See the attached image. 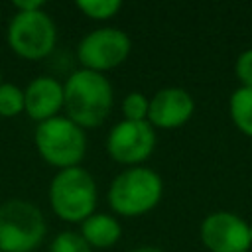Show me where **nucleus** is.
<instances>
[{
  "mask_svg": "<svg viewBox=\"0 0 252 252\" xmlns=\"http://www.w3.org/2000/svg\"><path fill=\"white\" fill-rule=\"evenodd\" d=\"M0 252H2V250H0Z\"/></svg>",
  "mask_w": 252,
  "mask_h": 252,
  "instance_id": "obj_23",
  "label": "nucleus"
},
{
  "mask_svg": "<svg viewBox=\"0 0 252 252\" xmlns=\"http://www.w3.org/2000/svg\"><path fill=\"white\" fill-rule=\"evenodd\" d=\"M79 232L89 242L91 248H110L120 240L122 224L114 215L93 213L81 222Z\"/></svg>",
  "mask_w": 252,
  "mask_h": 252,
  "instance_id": "obj_12",
  "label": "nucleus"
},
{
  "mask_svg": "<svg viewBox=\"0 0 252 252\" xmlns=\"http://www.w3.org/2000/svg\"><path fill=\"white\" fill-rule=\"evenodd\" d=\"M248 228H250V240H252V222H248Z\"/></svg>",
  "mask_w": 252,
  "mask_h": 252,
  "instance_id": "obj_21",
  "label": "nucleus"
},
{
  "mask_svg": "<svg viewBox=\"0 0 252 252\" xmlns=\"http://www.w3.org/2000/svg\"><path fill=\"white\" fill-rule=\"evenodd\" d=\"M63 110V83L51 75L33 77L24 89V112L35 120L43 122L61 114Z\"/></svg>",
  "mask_w": 252,
  "mask_h": 252,
  "instance_id": "obj_11",
  "label": "nucleus"
},
{
  "mask_svg": "<svg viewBox=\"0 0 252 252\" xmlns=\"http://www.w3.org/2000/svg\"><path fill=\"white\" fill-rule=\"evenodd\" d=\"M148 108H150V98L140 91L128 93L122 100L124 120H148Z\"/></svg>",
  "mask_w": 252,
  "mask_h": 252,
  "instance_id": "obj_17",
  "label": "nucleus"
},
{
  "mask_svg": "<svg viewBox=\"0 0 252 252\" xmlns=\"http://www.w3.org/2000/svg\"><path fill=\"white\" fill-rule=\"evenodd\" d=\"M228 114L238 132L252 138V89L238 87L228 98Z\"/></svg>",
  "mask_w": 252,
  "mask_h": 252,
  "instance_id": "obj_13",
  "label": "nucleus"
},
{
  "mask_svg": "<svg viewBox=\"0 0 252 252\" xmlns=\"http://www.w3.org/2000/svg\"><path fill=\"white\" fill-rule=\"evenodd\" d=\"M12 6L16 12H33V10H43L45 2L43 0H14Z\"/></svg>",
  "mask_w": 252,
  "mask_h": 252,
  "instance_id": "obj_19",
  "label": "nucleus"
},
{
  "mask_svg": "<svg viewBox=\"0 0 252 252\" xmlns=\"http://www.w3.org/2000/svg\"><path fill=\"white\" fill-rule=\"evenodd\" d=\"M47 232L41 209L28 199H8L0 203V250L32 252Z\"/></svg>",
  "mask_w": 252,
  "mask_h": 252,
  "instance_id": "obj_5",
  "label": "nucleus"
},
{
  "mask_svg": "<svg viewBox=\"0 0 252 252\" xmlns=\"http://www.w3.org/2000/svg\"><path fill=\"white\" fill-rule=\"evenodd\" d=\"M130 252H163V250L158 248V246H140V248H134Z\"/></svg>",
  "mask_w": 252,
  "mask_h": 252,
  "instance_id": "obj_20",
  "label": "nucleus"
},
{
  "mask_svg": "<svg viewBox=\"0 0 252 252\" xmlns=\"http://www.w3.org/2000/svg\"><path fill=\"white\" fill-rule=\"evenodd\" d=\"M49 252H93L79 230H61L49 242Z\"/></svg>",
  "mask_w": 252,
  "mask_h": 252,
  "instance_id": "obj_16",
  "label": "nucleus"
},
{
  "mask_svg": "<svg viewBox=\"0 0 252 252\" xmlns=\"http://www.w3.org/2000/svg\"><path fill=\"white\" fill-rule=\"evenodd\" d=\"M10 49L24 59H43L57 43V26L43 10L16 12L6 30Z\"/></svg>",
  "mask_w": 252,
  "mask_h": 252,
  "instance_id": "obj_6",
  "label": "nucleus"
},
{
  "mask_svg": "<svg viewBox=\"0 0 252 252\" xmlns=\"http://www.w3.org/2000/svg\"><path fill=\"white\" fill-rule=\"evenodd\" d=\"M51 211L67 222H83L96 207V181L89 169L75 165L59 169L49 183Z\"/></svg>",
  "mask_w": 252,
  "mask_h": 252,
  "instance_id": "obj_4",
  "label": "nucleus"
},
{
  "mask_svg": "<svg viewBox=\"0 0 252 252\" xmlns=\"http://www.w3.org/2000/svg\"><path fill=\"white\" fill-rule=\"evenodd\" d=\"M163 195L159 173L148 165H132L120 171L108 189V205L116 215L140 217L156 209Z\"/></svg>",
  "mask_w": 252,
  "mask_h": 252,
  "instance_id": "obj_2",
  "label": "nucleus"
},
{
  "mask_svg": "<svg viewBox=\"0 0 252 252\" xmlns=\"http://www.w3.org/2000/svg\"><path fill=\"white\" fill-rule=\"evenodd\" d=\"M156 148V128L148 120H120L106 136L108 156L122 165H144Z\"/></svg>",
  "mask_w": 252,
  "mask_h": 252,
  "instance_id": "obj_8",
  "label": "nucleus"
},
{
  "mask_svg": "<svg viewBox=\"0 0 252 252\" xmlns=\"http://www.w3.org/2000/svg\"><path fill=\"white\" fill-rule=\"evenodd\" d=\"M0 83H2V73H0Z\"/></svg>",
  "mask_w": 252,
  "mask_h": 252,
  "instance_id": "obj_22",
  "label": "nucleus"
},
{
  "mask_svg": "<svg viewBox=\"0 0 252 252\" xmlns=\"http://www.w3.org/2000/svg\"><path fill=\"white\" fill-rule=\"evenodd\" d=\"M195 112V100L181 87H163L150 96L148 122L159 130L181 128Z\"/></svg>",
  "mask_w": 252,
  "mask_h": 252,
  "instance_id": "obj_10",
  "label": "nucleus"
},
{
  "mask_svg": "<svg viewBox=\"0 0 252 252\" xmlns=\"http://www.w3.org/2000/svg\"><path fill=\"white\" fill-rule=\"evenodd\" d=\"M75 6L91 20H110L120 12L122 2L120 0H77Z\"/></svg>",
  "mask_w": 252,
  "mask_h": 252,
  "instance_id": "obj_15",
  "label": "nucleus"
},
{
  "mask_svg": "<svg viewBox=\"0 0 252 252\" xmlns=\"http://www.w3.org/2000/svg\"><path fill=\"white\" fill-rule=\"evenodd\" d=\"M132 51L130 35L114 26H102L85 33L77 45V57L83 69L104 73L122 65Z\"/></svg>",
  "mask_w": 252,
  "mask_h": 252,
  "instance_id": "obj_7",
  "label": "nucleus"
},
{
  "mask_svg": "<svg viewBox=\"0 0 252 252\" xmlns=\"http://www.w3.org/2000/svg\"><path fill=\"white\" fill-rule=\"evenodd\" d=\"M24 112V89L14 83H0V116L14 118Z\"/></svg>",
  "mask_w": 252,
  "mask_h": 252,
  "instance_id": "obj_14",
  "label": "nucleus"
},
{
  "mask_svg": "<svg viewBox=\"0 0 252 252\" xmlns=\"http://www.w3.org/2000/svg\"><path fill=\"white\" fill-rule=\"evenodd\" d=\"M33 144L41 159L57 169L81 165L87 154L85 130L65 114L37 122L33 130Z\"/></svg>",
  "mask_w": 252,
  "mask_h": 252,
  "instance_id": "obj_3",
  "label": "nucleus"
},
{
  "mask_svg": "<svg viewBox=\"0 0 252 252\" xmlns=\"http://www.w3.org/2000/svg\"><path fill=\"white\" fill-rule=\"evenodd\" d=\"M234 73H236V79L240 81V87L252 89V47L250 49H244L236 57Z\"/></svg>",
  "mask_w": 252,
  "mask_h": 252,
  "instance_id": "obj_18",
  "label": "nucleus"
},
{
  "mask_svg": "<svg viewBox=\"0 0 252 252\" xmlns=\"http://www.w3.org/2000/svg\"><path fill=\"white\" fill-rule=\"evenodd\" d=\"M114 91L104 73L75 69L63 83V110L83 130L100 126L112 110Z\"/></svg>",
  "mask_w": 252,
  "mask_h": 252,
  "instance_id": "obj_1",
  "label": "nucleus"
},
{
  "mask_svg": "<svg viewBox=\"0 0 252 252\" xmlns=\"http://www.w3.org/2000/svg\"><path fill=\"white\" fill-rule=\"evenodd\" d=\"M201 242L209 252H248L252 246L248 222L228 211H217L199 226Z\"/></svg>",
  "mask_w": 252,
  "mask_h": 252,
  "instance_id": "obj_9",
  "label": "nucleus"
}]
</instances>
